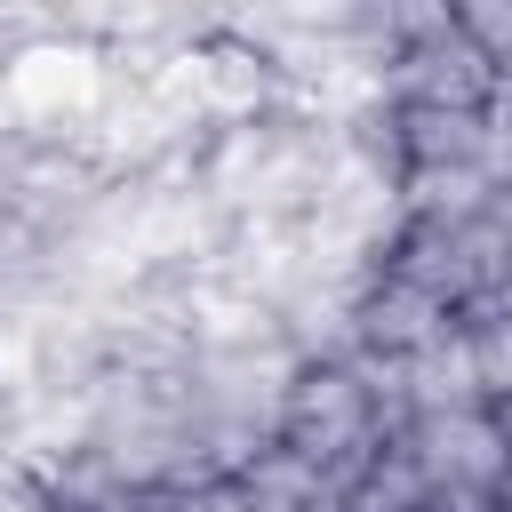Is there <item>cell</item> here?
<instances>
[{
	"mask_svg": "<svg viewBox=\"0 0 512 512\" xmlns=\"http://www.w3.org/2000/svg\"><path fill=\"white\" fill-rule=\"evenodd\" d=\"M448 16L488 64H512V0H448Z\"/></svg>",
	"mask_w": 512,
	"mask_h": 512,
	"instance_id": "obj_5",
	"label": "cell"
},
{
	"mask_svg": "<svg viewBox=\"0 0 512 512\" xmlns=\"http://www.w3.org/2000/svg\"><path fill=\"white\" fill-rule=\"evenodd\" d=\"M400 144H408L416 168H480V152H488V112L408 104V112H400Z\"/></svg>",
	"mask_w": 512,
	"mask_h": 512,
	"instance_id": "obj_3",
	"label": "cell"
},
{
	"mask_svg": "<svg viewBox=\"0 0 512 512\" xmlns=\"http://www.w3.org/2000/svg\"><path fill=\"white\" fill-rule=\"evenodd\" d=\"M360 440H376V392L360 384V368H304L280 392V448H296L304 464H336Z\"/></svg>",
	"mask_w": 512,
	"mask_h": 512,
	"instance_id": "obj_1",
	"label": "cell"
},
{
	"mask_svg": "<svg viewBox=\"0 0 512 512\" xmlns=\"http://www.w3.org/2000/svg\"><path fill=\"white\" fill-rule=\"evenodd\" d=\"M472 368H480V400L512 392V320H472Z\"/></svg>",
	"mask_w": 512,
	"mask_h": 512,
	"instance_id": "obj_6",
	"label": "cell"
},
{
	"mask_svg": "<svg viewBox=\"0 0 512 512\" xmlns=\"http://www.w3.org/2000/svg\"><path fill=\"white\" fill-rule=\"evenodd\" d=\"M192 72H200V104H216V112H232V120H248V112L264 104V64H256L248 48H232V40L200 48Z\"/></svg>",
	"mask_w": 512,
	"mask_h": 512,
	"instance_id": "obj_4",
	"label": "cell"
},
{
	"mask_svg": "<svg viewBox=\"0 0 512 512\" xmlns=\"http://www.w3.org/2000/svg\"><path fill=\"white\" fill-rule=\"evenodd\" d=\"M288 8H296V24H352L360 16L352 0H288Z\"/></svg>",
	"mask_w": 512,
	"mask_h": 512,
	"instance_id": "obj_7",
	"label": "cell"
},
{
	"mask_svg": "<svg viewBox=\"0 0 512 512\" xmlns=\"http://www.w3.org/2000/svg\"><path fill=\"white\" fill-rule=\"evenodd\" d=\"M40 512H96V504H72V496H64V504H40Z\"/></svg>",
	"mask_w": 512,
	"mask_h": 512,
	"instance_id": "obj_9",
	"label": "cell"
},
{
	"mask_svg": "<svg viewBox=\"0 0 512 512\" xmlns=\"http://www.w3.org/2000/svg\"><path fill=\"white\" fill-rule=\"evenodd\" d=\"M448 336V304L440 296H424L416 280H384L368 304H360V344L368 352H384V360H416V352H432Z\"/></svg>",
	"mask_w": 512,
	"mask_h": 512,
	"instance_id": "obj_2",
	"label": "cell"
},
{
	"mask_svg": "<svg viewBox=\"0 0 512 512\" xmlns=\"http://www.w3.org/2000/svg\"><path fill=\"white\" fill-rule=\"evenodd\" d=\"M488 424H496V432H504V448H512V392H496V400H488Z\"/></svg>",
	"mask_w": 512,
	"mask_h": 512,
	"instance_id": "obj_8",
	"label": "cell"
}]
</instances>
